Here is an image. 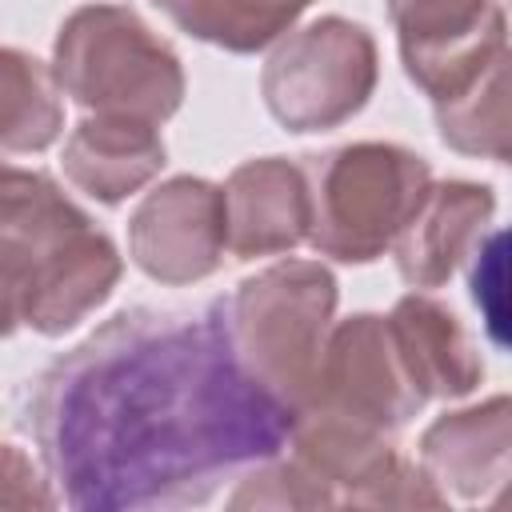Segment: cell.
<instances>
[{"instance_id": "6da1fadb", "label": "cell", "mask_w": 512, "mask_h": 512, "mask_svg": "<svg viewBox=\"0 0 512 512\" xmlns=\"http://www.w3.org/2000/svg\"><path fill=\"white\" fill-rule=\"evenodd\" d=\"M292 420L236 360L224 300L116 312L28 396L44 472L80 512L204 504L284 452Z\"/></svg>"}, {"instance_id": "7a4b0ae2", "label": "cell", "mask_w": 512, "mask_h": 512, "mask_svg": "<svg viewBox=\"0 0 512 512\" xmlns=\"http://www.w3.org/2000/svg\"><path fill=\"white\" fill-rule=\"evenodd\" d=\"M124 260L52 176L0 164V340L64 336L116 288Z\"/></svg>"}, {"instance_id": "3957f363", "label": "cell", "mask_w": 512, "mask_h": 512, "mask_svg": "<svg viewBox=\"0 0 512 512\" xmlns=\"http://www.w3.org/2000/svg\"><path fill=\"white\" fill-rule=\"evenodd\" d=\"M336 300V276L320 260H280L240 280L224 304L236 360L292 416H300L316 396L320 352Z\"/></svg>"}, {"instance_id": "277c9868", "label": "cell", "mask_w": 512, "mask_h": 512, "mask_svg": "<svg viewBox=\"0 0 512 512\" xmlns=\"http://www.w3.org/2000/svg\"><path fill=\"white\" fill-rule=\"evenodd\" d=\"M300 168L308 184V244L340 264L384 256L432 184L420 152L384 140L336 144L304 156Z\"/></svg>"}, {"instance_id": "5b68a950", "label": "cell", "mask_w": 512, "mask_h": 512, "mask_svg": "<svg viewBox=\"0 0 512 512\" xmlns=\"http://www.w3.org/2000/svg\"><path fill=\"white\" fill-rule=\"evenodd\" d=\"M52 76L80 108L136 116L156 128L184 104L188 88L180 56L128 4L76 8L56 32Z\"/></svg>"}, {"instance_id": "8992f818", "label": "cell", "mask_w": 512, "mask_h": 512, "mask_svg": "<svg viewBox=\"0 0 512 512\" xmlns=\"http://www.w3.org/2000/svg\"><path fill=\"white\" fill-rule=\"evenodd\" d=\"M376 76L372 32L344 16H320L276 40L260 72V92L288 132H324L368 104Z\"/></svg>"}, {"instance_id": "52a82bcc", "label": "cell", "mask_w": 512, "mask_h": 512, "mask_svg": "<svg viewBox=\"0 0 512 512\" xmlns=\"http://www.w3.org/2000/svg\"><path fill=\"white\" fill-rule=\"evenodd\" d=\"M288 456L316 480L328 508H444L448 496L420 464L400 460L392 432L304 408L288 432Z\"/></svg>"}, {"instance_id": "ba28073f", "label": "cell", "mask_w": 512, "mask_h": 512, "mask_svg": "<svg viewBox=\"0 0 512 512\" xmlns=\"http://www.w3.org/2000/svg\"><path fill=\"white\" fill-rule=\"evenodd\" d=\"M308 408H324L392 436L424 408L420 392L412 388L400 364L388 316L356 312L328 328L316 372V396Z\"/></svg>"}, {"instance_id": "9c48e42d", "label": "cell", "mask_w": 512, "mask_h": 512, "mask_svg": "<svg viewBox=\"0 0 512 512\" xmlns=\"http://www.w3.org/2000/svg\"><path fill=\"white\" fill-rule=\"evenodd\" d=\"M408 80L432 104L464 92L504 48V8L496 0H388Z\"/></svg>"}, {"instance_id": "30bf717a", "label": "cell", "mask_w": 512, "mask_h": 512, "mask_svg": "<svg viewBox=\"0 0 512 512\" xmlns=\"http://www.w3.org/2000/svg\"><path fill=\"white\" fill-rule=\"evenodd\" d=\"M224 192L204 176H172L128 220V256L156 284L208 280L224 260Z\"/></svg>"}, {"instance_id": "8fae6325", "label": "cell", "mask_w": 512, "mask_h": 512, "mask_svg": "<svg viewBox=\"0 0 512 512\" xmlns=\"http://www.w3.org/2000/svg\"><path fill=\"white\" fill-rule=\"evenodd\" d=\"M496 212V196L488 184L472 180H440L428 184L424 200L408 216V224L392 240L396 272L412 288H440L452 272L476 252Z\"/></svg>"}, {"instance_id": "7c38bea8", "label": "cell", "mask_w": 512, "mask_h": 512, "mask_svg": "<svg viewBox=\"0 0 512 512\" xmlns=\"http://www.w3.org/2000/svg\"><path fill=\"white\" fill-rule=\"evenodd\" d=\"M224 236L240 260L292 252L308 240L304 168L284 156H260L232 168L224 180Z\"/></svg>"}, {"instance_id": "4fadbf2b", "label": "cell", "mask_w": 512, "mask_h": 512, "mask_svg": "<svg viewBox=\"0 0 512 512\" xmlns=\"http://www.w3.org/2000/svg\"><path fill=\"white\" fill-rule=\"evenodd\" d=\"M508 452L512 404L504 392L432 420L420 436L424 476L456 500H492L508 480Z\"/></svg>"}, {"instance_id": "5bb4252c", "label": "cell", "mask_w": 512, "mask_h": 512, "mask_svg": "<svg viewBox=\"0 0 512 512\" xmlns=\"http://www.w3.org/2000/svg\"><path fill=\"white\" fill-rule=\"evenodd\" d=\"M400 364L420 400H460L484 380V360L456 312L424 292H408L388 312Z\"/></svg>"}, {"instance_id": "9a60e30c", "label": "cell", "mask_w": 512, "mask_h": 512, "mask_svg": "<svg viewBox=\"0 0 512 512\" xmlns=\"http://www.w3.org/2000/svg\"><path fill=\"white\" fill-rule=\"evenodd\" d=\"M164 168L156 124L136 116L88 112L64 140V176L100 204H120Z\"/></svg>"}, {"instance_id": "2e32d148", "label": "cell", "mask_w": 512, "mask_h": 512, "mask_svg": "<svg viewBox=\"0 0 512 512\" xmlns=\"http://www.w3.org/2000/svg\"><path fill=\"white\" fill-rule=\"evenodd\" d=\"M180 32L248 56L276 44L312 0H152Z\"/></svg>"}, {"instance_id": "e0dca14e", "label": "cell", "mask_w": 512, "mask_h": 512, "mask_svg": "<svg viewBox=\"0 0 512 512\" xmlns=\"http://www.w3.org/2000/svg\"><path fill=\"white\" fill-rule=\"evenodd\" d=\"M64 128V104L52 68L32 52L0 44V148L44 152Z\"/></svg>"}, {"instance_id": "ac0fdd59", "label": "cell", "mask_w": 512, "mask_h": 512, "mask_svg": "<svg viewBox=\"0 0 512 512\" xmlns=\"http://www.w3.org/2000/svg\"><path fill=\"white\" fill-rule=\"evenodd\" d=\"M440 140L464 156L508 160L512 116H508V48L456 96L436 104Z\"/></svg>"}, {"instance_id": "d6986e66", "label": "cell", "mask_w": 512, "mask_h": 512, "mask_svg": "<svg viewBox=\"0 0 512 512\" xmlns=\"http://www.w3.org/2000/svg\"><path fill=\"white\" fill-rule=\"evenodd\" d=\"M472 256V300L484 312L496 348H504V232H484Z\"/></svg>"}, {"instance_id": "ffe728a7", "label": "cell", "mask_w": 512, "mask_h": 512, "mask_svg": "<svg viewBox=\"0 0 512 512\" xmlns=\"http://www.w3.org/2000/svg\"><path fill=\"white\" fill-rule=\"evenodd\" d=\"M52 480L16 444H0V508H56Z\"/></svg>"}]
</instances>
